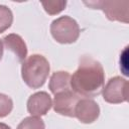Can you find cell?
<instances>
[{"mask_svg":"<svg viewBox=\"0 0 129 129\" xmlns=\"http://www.w3.org/2000/svg\"><path fill=\"white\" fill-rule=\"evenodd\" d=\"M13 22V14L9 7L0 5V33L6 31Z\"/></svg>","mask_w":129,"mask_h":129,"instance_id":"cell-11","label":"cell"},{"mask_svg":"<svg viewBox=\"0 0 129 129\" xmlns=\"http://www.w3.org/2000/svg\"><path fill=\"white\" fill-rule=\"evenodd\" d=\"M50 33L56 42L70 44L78 40L80 36V26L74 18L64 15L51 22Z\"/></svg>","mask_w":129,"mask_h":129,"instance_id":"cell-3","label":"cell"},{"mask_svg":"<svg viewBox=\"0 0 129 129\" xmlns=\"http://www.w3.org/2000/svg\"><path fill=\"white\" fill-rule=\"evenodd\" d=\"M49 71V62L43 55L32 54L22 62L21 77L29 88L39 89L44 85Z\"/></svg>","mask_w":129,"mask_h":129,"instance_id":"cell-2","label":"cell"},{"mask_svg":"<svg viewBox=\"0 0 129 129\" xmlns=\"http://www.w3.org/2000/svg\"><path fill=\"white\" fill-rule=\"evenodd\" d=\"M2 56H3V43L2 40L0 39V60L2 59Z\"/></svg>","mask_w":129,"mask_h":129,"instance_id":"cell-15","label":"cell"},{"mask_svg":"<svg viewBox=\"0 0 129 129\" xmlns=\"http://www.w3.org/2000/svg\"><path fill=\"white\" fill-rule=\"evenodd\" d=\"M81 97L71 90L63 91L54 95L53 110L59 115L67 117H75V109Z\"/></svg>","mask_w":129,"mask_h":129,"instance_id":"cell-6","label":"cell"},{"mask_svg":"<svg viewBox=\"0 0 129 129\" xmlns=\"http://www.w3.org/2000/svg\"><path fill=\"white\" fill-rule=\"evenodd\" d=\"M84 4L91 7L92 9L102 10L106 17L110 21H118L123 23H128V1H84Z\"/></svg>","mask_w":129,"mask_h":129,"instance_id":"cell-4","label":"cell"},{"mask_svg":"<svg viewBox=\"0 0 129 129\" xmlns=\"http://www.w3.org/2000/svg\"><path fill=\"white\" fill-rule=\"evenodd\" d=\"M105 84L102 64L89 55L80 58L78 69L71 76V89L80 97L94 98L100 95Z\"/></svg>","mask_w":129,"mask_h":129,"instance_id":"cell-1","label":"cell"},{"mask_svg":"<svg viewBox=\"0 0 129 129\" xmlns=\"http://www.w3.org/2000/svg\"><path fill=\"white\" fill-rule=\"evenodd\" d=\"M52 106V100L46 92H36L27 100V111L31 116L40 117L45 115Z\"/></svg>","mask_w":129,"mask_h":129,"instance_id":"cell-8","label":"cell"},{"mask_svg":"<svg viewBox=\"0 0 129 129\" xmlns=\"http://www.w3.org/2000/svg\"><path fill=\"white\" fill-rule=\"evenodd\" d=\"M17 129H45L43 120L40 117H26L17 126Z\"/></svg>","mask_w":129,"mask_h":129,"instance_id":"cell-12","label":"cell"},{"mask_svg":"<svg viewBox=\"0 0 129 129\" xmlns=\"http://www.w3.org/2000/svg\"><path fill=\"white\" fill-rule=\"evenodd\" d=\"M103 99L110 104H121L128 99V81L122 77L109 79L102 91Z\"/></svg>","mask_w":129,"mask_h":129,"instance_id":"cell-5","label":"cell"},{"mask_svg":"<svg viewBox=\"0 0 129 129\" xmlns=\"http://www.w3.org/2000/svg\"><path fill=\"white\" fill-rule=\"evenodd\" d=\"M13 109V101L10 97L0 93V118L8 116Z\"/></svg>","mask_w":129,"mask_h":129,"instance_id":"cell-14","label":"cell"},{"mask_svg":"<svg viewBox=\"0 0 129 129\" xmlns=\"http://www.w3.org/2000/svg\"><path fill=\"white\" fill-rule=\"evenodd\" d=\"M3 43L5 47L12 51L20 62H23L27 58V46L23 38L16 33H9L3 37Z\"/></svg>","mask_w":129,"mask_h":129,"instance_id":"cell-9","label":"cell"},{"mask_svg":"<svg viewBox=\"0 0 129 129\" xmlns=\"http://www.w3.org/2000/svg\"><path fill=\"white\" fill-rule=\"evenodd\" d=\"M100 116V107L90 98H81L75 109V117L81 123L92 124Z\"/></svg>","mask_w":129,"mask_h":129,"instance_id":"cell-7","label":"cell"},{"mask_svg":"<svg viewBox=\"0 0 129 129\" xmlns=\"http://www.w3.org/2000/svg\"><path fill=\"white\" fill-rule=\"evenodd\" d=\"M0 129H11V128H10V126H8L7 124L0 122Z\"/></svg>","mask_w":129,"mask_h":129,"instance_id":"cell-16","label":"cell"},{"mask_svg":"<svg viewBox=\"0 0 129 129\" xmlns=\"http://www.w3.org/2000/svg\"><path fill=\"white\" fill-rule=\"evenodd\" d=\"M49 91L55 95L57 93L71 90V75L66 71H57L54 72L48 83Z\"/></svg>","mask_w":129,"mask_h":129,"instance_id":"cell-10","label":"cell"},{"mask_svg":"<svg viewBox=\"0 0 129 129\" xmlns=\"http://www.w3.org/2000/svg\"><path fill=\"white\" fill-rule=\"evenodd\" d=\"M41 5L46 13L49 15H56L66 9L67 1H43L41 2Z\"/></svg>","mask_w":129,"mask_h":129,"instance_id":"cell-13","label":"cell"}]
</instances>
